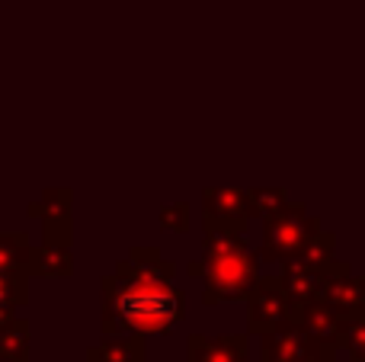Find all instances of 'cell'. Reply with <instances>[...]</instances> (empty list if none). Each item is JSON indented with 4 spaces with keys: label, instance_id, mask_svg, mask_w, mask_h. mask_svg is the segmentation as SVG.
I'll list each match as a JSON object with an SVG mask.
<instances>
[{
    "label": "cell",
    "instance_id": "14",
    "mask_svg": "<svg viewBox=\"0 0 365 362\" xmlns=\"http://www.w3.org/2000/svg\"><path fill=\"white\" fill-rule=\"evenodd\" d=\"M29 282L32 276L26 269H0V308L23 311L29 305Z\"/></svg>",
    "mask_w": 365,
    "mask_h": 362
},
{
    "label": "cell",
    "instance_id": "19",
    "mask_svg": "<svg viewBox=\"0 0 365 362\" xmlns=\"http://www.w3.org/2000/svg\"><path fill=\"white\" fill-rule=\"evenodd\" d=\"M334 250H336V234H334V231H324L321 228L302 247V254H298L295 260H289V263H298V267H317V263L334 260Z\"/></svg>",
    "mask_w": 365,
    "mask_h": 362
},
{
    "label": "cell",
    "instance_id": "18",
    "mask_svg": "<svg viewBox=\"0 0 365 362\" xmlns=\"http://www.w3.org/2000/svg\"><path fill=\"white\" fill-rule=\"evenodd\" d=\"M336 356H343L349 362H365V311L356 314V318H346Z\"/></svg>",
    "mask_w": 365,
    "mask_h": 362
},
{
    "label": "cell",
    "instance_id": "20",
    "mask_svg": "<svg viewBox=\"0 0 365 362\" xmlns=\"http://www.w3.org/2000/svg\"><path fill=\"white\" fill-rule=\"evenodd\" d=\"M158 222H160V228L164 231H170V234H186L189 231V205L186 202H173V205H164L160 209V215H158Z\"/></svg>",
    "mask_w": 365,
    "mask_h": 362
},
{
    "label": "cell",
    "instance_id": "1",
    "mask_svg": "<svg viewBox=\"0 0 365 362\" xmlns=\"http://www.w3.org/2000/svg\"><path fill=\"white\" fill-rule=\"evenodd\" d=\"M177 263L158 247H132L103 276V337L113 333H167L186 318V292L173 286Z\"/></svg>",
    "mask_w": 365,
    "mask_h": 362
},
{
    "label": "cell",
    "instance_id": "13",
    "mask_svg": "<svg viewBox=\"0 0 365 362\" xmlns=\"http://www.w3.org/2000/svg\"><path fill=\"white\" fill-rule=\"evenodd\" d=\"M29 359V321L13 314L0 327V362H26Z\"/></svg>",
    "mask_w": 365,
    "mask_h": 362
},
{
    "label": "cell",
    "instance_id": "15",
    "mask_svg": "<svg viewBox=\"0 0 365 362\" xmlns=\"http://www.w3.org/2000/svg\"><path fill=\"white\" fill-rule=\"evenodd\" d=\"M32 241L26 231H0V269H26Z\"/></svg>",
    "mask_w": 365,
    "mask_h": 362
},
{
    "label": "cell",
    "instance_id": "7",
    "mask_svg": "<svg viewBox=\"0 0 365 362\" xmlns=\"http://www.w3.org/2000/svg\"><path fill=\"white\" fill-rule=\"evenodd\" d=\"M202 224H221L247 234L250 212H247V190L237 186H208L202 190Z\"/></svg>",
    "mask_w": 365,
    "mask_h": 362
},
{
    "label": "cell",
    "instance_id": "2",
    "mask_svg": "<svg viewBox=\"0 0 365 362\" xmlns=\"http://www.w3.org/2000/svg\"><path fill=\"white\" fill-rule=\"evenodd\" d=\"M202 257H199V279H202V305H231L247 301L253 286L259 282V254L250 250L244 231L221 228V224H202Z\"/></svg>",
    "mask_w": 365,
    "mask_h": 362
},
{
    "label": "cell",
    "instance_id": "21",
    "mask_svg": "<svg viewBox=\"0 0 365 362\" xmlns=\"http://www.w3.org/2000/svg\"><path fill=\"white\" fill-rule=\"evenodd\" d=\"M71 237H74L71 215L45 218V222H42V244H64V247H71Z\"/></svg>",
    "mask_w": 365,
    "mask_h": 362
},
{
    "label": "cell",
    "instance_id": "3",
    "mask_svg": "<svg viewBox=\"0 0 365 362\" xmlns=\"http://www.w3.org/2000/svg\"><path fill=\"white\" fill-rule=\"evenodd\" d=\"M321 231V218L311 215L304 202H285L279 212L263 218V244H259V260L266 263H289L302 254V247Z\"/></svg>",
    "mask_w": 365,
    "mask_h": 362
},
{
    "label": "cell",
    "instance_id": "12",
    "mask_svg": "<svg viewBox=\"0 0 365 362\" xmlns=\"http://www.w3.org/2000/svg\"><path fill=\"white\" fill-rule=\"evenodd\" d=\"M90 362H145V337L141 333H113L87 350Z\"/></svg>",
    "mask_w": 365,
    "mask_h": 362
},
{
    "label": "cell",
    "instance_id": "6",
    "mask_svg": "<svg viewBox=\"0 0 365 362\" xmlns=\"http://www.w3.org/2000/svg\"><path fill=\"white\" fill-rule=\"evenodd\" d=\"M349 260H327V263H317V267H298V263H282V273H279V279H282V289L289 292V299L298 305H308V301L321 299L324 289H327V282L334 279V276H343L349 273Z\"/></svg>",
    "mask_w": 365,
    "mask_h": 362
},
{
    "label": "cell",
    "instance_id": "10",
    "mask_svg": "<svg viewBox=\"0 0 365 362\" xmlns=\"http://www.w3.org/2000/svg\"><path fill=\"white\" fill-rule=\"evenodd\" d=\"M321 299L327 301V305H334L343 318H356V314L365 311V276L353 273V269L343 276H334Z\"/></svg>",
    "mask_w": 365,
    "mask_h": 362
},
{
    "label": "cell",
    "instance_id": "16",
    "mask_svg": "<svg viewBox=\"0 0 365 362\" xmlns=\"http://www.w3.org/2000/svg\"><path fill=\"white\" fill-rule=\"evenodd\" d=\"M289 202V192L282 190V186H253V190H247V212H250V218H269L272 212H279L282 205Z\"/></svg>",
    "mask_w": 365,
    "mask_h": 362
},
{
    "label": "cell",
    "instance_id": "4",
    "mask_svg": "<svg viewBox=\"0 0 365 362\" xmlns=\"http://www.w3.org/2000/svg\"><path fill=\"white\" fill-rule=\"evenodd\" d=\"M295 318V301L282 289L279 276H259L253 292L247 295V333H263L282 327L285 321Z\"/></svg>",
    "mask_w": 365,
    "mask_h": 362
},
{
    "label": "cell",
    "instance_id": "11",
    "mask_svg": "<svg viewBox=\"0 0 365 362\" xmlns=\"http://www.w3.org/2000/svg\"><path fill=\"white\" fill-rule=\"evenodd\" d=\"M26 273L42 276V279H68L74 273V250L64 244H38L29 254Z\"/></svg>",
    "mask_w": 365,
    "mask_h": 362
},
{
    "label": "cell",
    "instance_id": "22",
    "mask_svg": "<svg viewBox=\"0 0 365 362\" xmlns=\"http://www.w3.org/2000/svg\"><path fill=\"white\" fill-rule=\"evenodd\" d=\"M327 362H349V359H340V356H336V353H334V356H330Z\"/></svg>",
    "mask_w": 365,
    "mask_h": 362
},
{
    "label": "cell",
    "instance_id": "8",
    "mask_svg": "<svg viewBox=\"0 0 365 362\" xmlns=\"http://www.w3.org/2000/svg\"><path fill=\"white\" fill-rule=\"evenodd\" d=\"M186 362H250V340L247 333H225V337L192 333L186 340Z\"/></svg>",
    "mask_w": 365,
    "mask_h": 362
},
{
    "label": "cell",
    "instance_id": "9",
    "mask_svg": "<svg viewBox=\"0 0 365 362\" xmlns=\"http://www.w3.org/2000/svg\"><path fill=\"white\" fill-rule=\"evenodd\" d=\"M295 321L324 346V350H336V346H340L346 318H343L334 305H327L324 299H314V301H308V305H298Z\"/></svg>",
    "mask_w": 365,
    "mask_h": 362
},
{
    "label": "cell",
    "instance_id": "23",
    "mask_svg": "<svg viewBox=\"0 0 365 362\" xmlns=\"http://www.w3.org/2000/svg\"><path fill=\"white\" fill-rule=\"evenodd\" d=\"M0 327H4V324H0Z\"/></svg>",
    "mask_w": 365,
    "mask_h": 362
},
{
    "label": "cell",
    "instance_id": "5",
    "mask_svg": "<svg viewBox=\"0 0 365 362\" xmlns=\"http://www.w3.org/2000/svg\"><path fill=\"white\" fill-rule=\"evenodd\" d=\"M336 350H324L295 318L263 333V362H327Z\"/></svg>",
    "mask_w": 365,
    "mask_h": 362
},
{
    "label": "cell",
    "instance_id": "17",
    "mask_svg": "<svg viewBox=\"0 0 365 362\" xmlns=\"http://www.w3.org/2000/svg\"><path fill=\"white\" fill-rule=\"evenodd\" d=\"M71 202H74V192L64 190V186H55V190H45L36 202L29 205V215L45 222V218H61L71 215Z\"/></svg>",
    "mask_w": 365,
    "mask_h": 362
},
{
    "label": "cell",
    "instance_id": "24",
    "mask_svg": "<svg viewBox=\"0 0 365 362\" xmlns=\"http://www.w3.org/2000/svg\"><path fill=\"white\" fill-rule=\"evenodd\" d=\"M145 362H148V359H145Z\"/></svg>",
    "mask_w": 365,
    "mask_h": 362
}]
</instances>
